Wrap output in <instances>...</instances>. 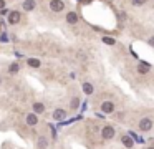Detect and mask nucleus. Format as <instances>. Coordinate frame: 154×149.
I'll use <instances>...</instances> for the list:
<instances>
[{"instance_id": "f257e3e1", "label": "nucleus", "mask_w": 154, "mask_h": 149, "mask_svg": "<svg viewBox=\"0 0 154 149\" xmlns=\"http://www.w3.org/2000/svg\"><path fill=\"white\" fill-rule=\"evenodd\" d=\"M151 128H153V119L143 118V119L139 121V129L141 131H151Z\"/></svg>"}, {"instance_id": "f03ea898", "label": "nucleus", "mask_w": 154, "mask_h": 149, "mask_svg": "<svg viewBox=\"0 0 154 149\" xmlns=\"http://www.w3.org/2000/svg\"><path fill=\"white\" fill-rule=\"evenodd\" d=\"M101 136H103L104 139H113L115 138V128H113V126H104V128L101 129Z\"/></svg>"}, {"instance_id": "7ed1b4c3", "label": "nucleus", "mask_w": 154, "mask_h": 149, "mask_svg": "<svg viewBox=\"0 0 154 149\" xmlns=\"http://www.w3.org/2000/svg\"><path fill=\"white\" fill-rule=\"evenodd\" d=\"M65 8V4L61 0H51L50 2V10L51 12H61Z\"/></svg>"}, {"instance_id": "20e7f679", "label": "nucleus", "mask_w": 154, "mask_h": 149, "mask_svg": "<svg viewBox=\"0 0 154 149\" xmlns=\"http://www.w3.org/2000/svg\"><path fill=\"white\" fill-rule=\"evenodd\" d=\"M101 111L106 113V114L113 113V111H115V104H113L111 101H104V103H101Z\"/></svg>"}, {"instance_id": "39448f33", "label": "nucleus", "mask_w": 154, "mask_h": 149, "mask_svg": "<svg viewBox=\"0 0 154 149\" xmlns=\"http://www.w3.org/2000/svg\"><path fill=\"white\" fill-rule=\"evenodd\" d=\"M20 12H10L8 13V22L10 23H18V20H20Z\"/></svg>"}, {"instance_id": "423d86ee", "label": "nucleus", "mask_w": 154, "mask_h": 149, "mask_svg": "<svg viewBox=\"0 0 154 149\" xmlns=\"http://www.w3.org/2000/svg\"><path fill=\"white\" fill-rule=\"evenodd\" d=\"M121 142L126 146V148H133V146H134V139L131 138V136H123V138H121Z\"/></svg>"}, {"instance_id": "0eeeda50", "label": "nucleus", "mask_w": 154, "mask_h": 149, "mask_svg": "<svg viewBox=\"0 0 154 149\" xmlns=\"http://www.w3.org/2000/svg\"><path fill=\"white\" fill-rule=\"evenodd\" d=\"M27 124H28V126H35V124H38V118H36L35 113H32V114L27 116Z\"/></svg>"}, {"instance_id": "6e6552de", "label": "nucleus", "mask_w": 154, "mask_h": 149, "mask_svg": "<svg viewBox=\"0 0 154 149\" xmlns=\"http://www.w3.org/2000/svg\"><path fill=\"white\" fill-rule=\"evenodd\" d=\"M35 0H25L23 2V10H27V12H32L33 8H35Z\"/></svg>"}, {"instance_id": "1a4fd4ad", "label": "nucleus", "mask_w": 154, "mask_h": 149, "mask_svg": "<svg viewBox=\"0 0 154 149\" xmlns=\"http://www.w3.org/2000/svg\"><path fill=\"white\" fill-rule=\"evenodd\" d=\"M149 70H151V66H149L147 63H144V61H141V63L138 65V71H139L141 74H146Z\"/></svg>"}, {"instance_id": "9d476101", "label": "nucleus", "mask_w": 154, "mask_h": 149, "mask_svg": "<svg viewBox=\"0 0 154 149\" xmlns=\"http://www.w3.org/2000/svg\"><path fill=\"white\" fill-rule=\"evenodd\" d=\"M38 148L40 149H47L48 148V138L47 136H40L38 138Z\"/></svg>"}, {"instance_id": "9b49d317", "label": "nucleus", "mask_w": 154, "mask_h": 149, "mask_svg": "<svg viewBox=\"0 0 154 149\" xmlns=\"http://www.w3.org/2000/svg\"><path fill=\"white\" fill-rule=\"evenodd\" d=\"M65 116H66V113H65L63 110H55V113H53V118H55V119L61 121V119H65Z\"/></svg>"}, {"instance_id": "f8f14e48", "label": "nucleus", "mask_w": 154, "mask_h": 149, "mask_svg": "<svg viewBox=\"0 0 154 149\" xmlns=\"http://www.w3.org/2000/svg\"><path fill=\"white\" fill-rule=\"evenodd\" d=\"M66 22H68V23H76V22H78V15H76L75 12H70V13L66 15Z\"/></svg>"}, {"instance_id": "ddd939ff", "label": "nucleus", "mask_w": 154, "mask_h": 149, "mask_svg": "<svg viewBox=\"0 0 154 149\" xmlns=\"http://www.w3.org/2000/svg\"><path fill=\"white\" fill-rule=\"evenodd\" d=\"M83 91H85L86 95H91V93H93V85H90V83H83Z\"/></svg>"}, {"instance_id": "4468645a", "label": "nucleus", "mask_w": 154, "mask_h": 149, "mask_svg": "<svg viewBox=\"0 0 154 149\" xmlns=\"http://www.w3.org/2000/svg\"><path fill=\"white\" fill-rule=\"evenodd\" d=\"M33 111H35V113H43V111H45V106H43L42 103H33Z\"/></svg>"}, {"instance_id": "2eb2a0df", "label": "nucleus", "mask_w": 154, "mask_h": 149, "mask_svg": "<svg viewBox=\"0 0 154 149\" xmlns=\"http://www.w3.org/2000/svg\"><path fill=\"white\" fill-rule=\"evenodd\" d=\"M28 65H30L32 68H38V66H40V61L36 60V58H30V60H28Z\"/></svg>"}, {"instance_id": "dca6fc26", "label": "nucleus", "mask_w": 154, "mask_h": 149, "mask_svg": "<svg viewBox=\"0 0 154 149\" xmlns=\"http://www.w3.org/2000/svg\"><path fill=\"white\" fill-rule=\"evenodd\" d=\"M18 70H20V66H18L17 63H12V65H10V73H12V74L18 73Z\"/></svg>"}, {"instance_id": "f3484780", "label": "nucleus", "mask_w": 154, "mask_h": 149, "mask_svg": "<svg viewBox=\"0 0 154 149\" xmlns=\"http://www.w3.org/2000/svg\"><path fill=\"white\" fill-rule=\"evenodd\" d=\"M103 43H106V45H115V38H109V37H103Z\"/></svg>"}, {"instance_id": "a211bd4d", "label": "nucleus", "mask_w": 154, "mask_h": 149, "mask_svg": "<svg viewBox=\"0 0 154 149\" xmlns=\"http://www.w3.org/2000/svg\"><path fill=\"white\" fill-rule=\"evenodd\" d=\"M144 2H146V0H133V5H134V7H141Z\"/></svg>"}, {"instance_id": "6ab92c4d", "label": "nucleus", "mask_w": 154, "mask_h": 149, "mask_svg": "<svg viewBox=\"0 0 154 149\" xmlns=\"http://www.w3.org/2000/svg\"><path fill=\"white\" fill-rule=\"evenodd\" d=\"M78 104H80L78 98H75V99H73V101H71V106H73V108H76V106H78Z\"/></svg>"}, {"instance_id": "aec40b11", "label": "nucleus", "mask_w": 154, "mask_h": 149, "mask_svg": "<svg viewBox=\"0 0 154 149\" xmlns=\"http://www.w3.org/2000/svg\"><path fill=\"white\" fill-rule=\"evenodd\" d=\"M149 45L154 46V37H151V38H149Z\"/></svg>"}, {"instance_id": "412c9836", "label": "nucleus", "mask_w": 154, "mask_h": 149, "mask_svg": "<svg viewBox=\"0 0 154 149\" xmlns=\"http://www.w3.org/2000/svg\"><path fill=\"white\" fill-rule=\"evenodd\" d=\"M4 5H5V2L4 0H0V8H4Z\"/></svg>"}, {"instance_id": "4be33fe9", "label": "nucleus", "mask_w": 154, "mask_h": 149, "mask_svg": "<svg viewBox=\"0 0 154 149\" xmlns=\"http://www.w3.org/2000/svg\"><path fill=\"white\" fill-rule=\"evenodd\" d=\"M147 149H154V148H147Z\"/></svg>"}]
</instances>
